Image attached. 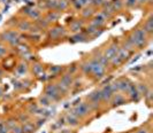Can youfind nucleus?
Masks as SVG:
<instances>
[{
	"mask_svg": "<svg viewBox=\"0 0 153 133\" xmlns=\"http://www.w3.org/2000/svg\"><path fill=\"white\" fill-rule=\"evenodd\" d=\"M128 38H129V40L131 41V44L134 45L135 48L142 49V48H144V47L146 46V44H147L150 37H149V35L142 29V26H137L136 29H134V30L129 33Z\"/></svg>",
	"mask_w": 153,
	"mask_h": 133,
	"instance_id": "f257e3e1",
	"label": "nucleus"
},
{
	"mask_svg": "<svg viewBox=\"0 0 153 133\" xmlns=\"http://www.w3.org/2000/svg\"><path fill=\"white\" fill-rule=\"evenodd\" d=\"M89 61H90V64H91V76L96 80L101 79L105 76V73H106V67H104L102 64H100L94 57L90 59Z\"/></svg>",
	"mask_w": 153,
	"mask_h": 133,
	"instance_id": "f03ea898",
	"label": "nucleus"
},
{
	"mask_svg": "<svg viewBox=\"0 0 153 133\" xmlns=\"http://www.w3.org/2000/svg\"><path fill=\"white\" fill-rule=\"evenodd\" d=\"M91 111H92L91 107H90V104H89L88 102H79V103L76 104V106L73 108V110H71V112H73L76 117L79 118V119L86 117Z\"/></svg>",
	"mask_w": 153,
	"mask_h": 133,
	"instance_id": "7ed1b4c3",
	"label": "nucleus"
},
{
	"mask_svg": "<svg viewBox=\"0 0 153 133\" xmlns=\"http://www.w3.org/2000/svg\"><path fill=\"white\" fill-rule=\"evenodd\" d=\"M44 95H46L52 102H56L61 99V93L59 92L56 84H48L45 86Z\"/></svg>",
	"mask_w": 153,
	"mask_h": 133,
	"instance_id": "20e7f679",
	"label": "nucleus"
},
{
	"mask_svg": "<svg viewBox=\"0 0 153 133\" xmlns=\"http://www.w3.org/2000/svg\"><path fill=\"white\" fill-rule=\"evenodd\" d=\"M100 102H102V98H101L100 90H94L93 92H91V93L88 95V103L90 104V107H91L92 110L98 108Z\"/></svg>",
	"mask_w": 153,
	"mask_h": 133,
	"instance_id": "39448f33",
	"label": "nucleus"
},
{
	"mask_svg": "<svg viewBox=\"0 0 153 133\" xmlns=\"http://www.w3.org/2000/svg\"><path fill=\"white\" fill-rule=\"evenodd\" d=\"M109 20L107 16L105 15L102 12H99V13H96L94 15L91 17V21H90V23L92 25H94V26H97V28H99V29H102L106 23H107V21Z\"/></svg>",
	"mask_w": 153,
	"mask_h": 133,
	"instance_id": "423d86ee",
	"label": "nucleus"
},
{
	"mask_svg": "<svg viewBox=\"0 0 153 133\" xmlns=\"http://www.w3.org/2000/svg\"><path fill=\"white\" fill-rule=\"evenodd\" d=\"M20 37V33L17 30H5L0 33V41L1 43H10L12 40Z\"/></svg>",
	"mask_w": 153,
	"mask_h": 133,
	"instance_id": "0eeeda50",
	"label": "nucleus"
},
{
	"mask_svg": "<svg viewBox=\"0 0 153 133\" xmlns=\"http://www.w3.org/2000/svg\"><path fill=\"white\" fill-rule=\"evenodd\" d=\"M48 33H50V38L51 39H60L61 37L66 36L67 31H66V29L63 26H61V25H55V26H53L48 31Z\"/></svg>",
	"mask_w": 153,
	"mask_h": 133,
	"instance_id": "6e6552de",
	"label": "nucleus"
},
{
	"mask_svg": "<svg viewBox=\"0 0 153 133\" xmlns=\"http://www.w3.org/2000/svg\"><path fill=\"white\" fill-rule=\"evenodd\" d=\"M126 94H127L128 99H129L130 101H134V102H138L140 100V98H142L139 92L137 91L136 84H134V83H131V85L129 86V88H128V91L126 92Z\"/></svg>",
	"mask_w": 153,
	"mask_h": 133,
	"instance_id": "1a4fd4ad",
	"label": "nucleus"
},
{
	"mask_svg": "<svg viewBox=\"0 0 153 133\" xmlns=\"http://www.w3.org/2000/svg\"><path fill=\"white\" fill-rule=\"evenodd\" d=\"M119 49H120V46L117 45V44H115V43H113V44H111L109 46L102 52V54H104V56L107 59L108 61H111L113 57H114L115 55L117 54V52H119Z\"/></svg>",
	"mask_w": 153,
	"mask_h": 133,
	"instance_id": "9d476101",
	"label": "nucleus"
},
{
	"mask_svg": "<svg viewBox=\"0 0 153 133\" xmlns=\"http://www.w3.org/2000/svg\"><path fill=\"white\" fill-rule=\"evenodd\" d=\"M100 93H101V98H102V102H109L111 99L113 98L114 95V92L111 87V84H107L105 86H102L100 88Z\"/></svg>",
	"mask_w": 153,
	"mask_h": 133,
	"instance_id": "9b49d317",
	"label": "nucleus"
},
{
	"mask_svg": "<svg viewBox=\"0 0 153 133\" xmlns=\"http://www.w3.org/2000/svg\"><path fill=\"white\" fill-rule=\"evenodd\" d=\"M84 29V21L83 18L82 20H74L69 23V31L73 32V33H77V32H81Z\"/></svg>",
	"mask_w": 153,
	"mask_h": 133,
	"instance_id": "f8f14e48",
	"label": "nucleus"
},
{
	"mask_svg": "<svg viewBox=\"0 0 153 133\" xmlns=\"http://www.w3.org/2000/svg\"><path fill=\"white\" fill-rule=\"evenodd\" d=\"M69 40L71 41V43H85V41H90L92 40L84 31H81V32H77V33H74Z\"/></svg>",
	"mask_w": 153,
	"mask_h": 133,
	"instance_id": "ddd939ff",
	"label": "nucleus"
},
{
	"mask_svg": "<svg viewBox=\"0 0 153 133\" xmlns=\"http://www.w3.org/2000/svg\"><path fill=\"white\" fill-rule=\"evenodd\" d=\"M59 83L62 84L65 87H67L68 90H70V87L74 85V76L70 75L69 72H66L61 76V78L59 80Z\"/></svg>",
	"mask_w": 153,
	"mask_h": 133,
	"instance_id": "4468645a",
	"label": "nucleus"
},
{
	"mask_svg": "<svg viewBox=\"0 0 153 133\" xmlns=\"http://www.w3.org/2000/svg\"><path fill=\"white\" fill-rule=\"evenodd\" d=\"M109 103H112V107L115 108V107H119V106H122L126 103V96L121 93H115L113 95V98L111 99Z\"/></svg>",
	"mask_w": 153,
	"mask_h": 133,
	"instance_id": "2eb2a0df",
	"label": "nucleus"
},
{
	"mask_svg": "<svg viewBox=\"0 0 153 133\" xmlns=\"http://www.w3.org/2000/svg\"><path fill=\"white\" fill-rule=\"evenodd\" d=\"M142 29L149 35V37H151L153 33V17L152 15H150L142 25Z\"/></svg>",
	"mask_w": 153,
	"mask_h": 133,
	"instance_id": "dca6fc26",
	"label": "nucleus"
},
{
	"mask_svg": "<svg viewBox=\"0 0 153 133\" xmlns=\"http://www.w3.org/2000/svg\"><path fill=\"white\" fill-rule=\"evenodd\" d=\"M96 8H93L92 6H86V7L82 8L79 12H81V17L83 18V20H89V18H91L92 16L96 14Z\"/></svg>",
	"mask_w": 153,
	"mask_h": 133,
	"instance_id": "f3484780",
	"label": "nucleus"
},
{
	"mask_svg": "<svg viewBox=\"0 0 153 133\" xmlns=\"http://www.w3.org/2000/svg\"><path fill=\"white\" fill-rule=\"evenodd\" d=\"M65 121H66V123L70 126H77L79 124V118L76 117L73 112H71V110L68 111V114L66 115V117H65Z\"/></svg>",
	"mask_w": 153,
	"mask_h": 133,
	"instance_id": "a211bd4d",
	"label": "nucleus"
},
{
	"mask_svg": "<svg viewBox=\"0 0 153 133\" xmlns=\"http://www.w3.org/2000/svg\"><path fill=\"white\" fill-rule=\"evenodd\" d=\"M119 80V88H120V93H126L128 91L129 86L131 85V82L128 78L123 77V78L117 79Z\"/></svg>",
	"mask_w": 153,
	"mask_h": 133,
	"instance_id": "6ab92c4d",
	"label": "nucleus"
},
{
	"mask_svg": "<svg viewBox=\"0 0 153 133\" xmlns=\"http://www.w3.org/2000/svg\"><path fill=\"white\" fill-rule=\"evenodd\" d=\"M59 17H60V13H59L58 10H50V12L45 15V18L47 20V22H48L50 24L58 22Z\"/></svg>",
	"mask_w": 153,
	"mask_h": 133,
	"instance_id": "aec40b11",
	"label": "nucleus"
},
{
	"mask_svg": "<svg viewBox=\"0 0 153 133\" xmlns=\"http://www.w3.org/2000/svg\"><path fill=\"white\" fill-rule=\"evenodd\" d=\"M32 24L29 22V21H27V20H22V21H20L19 24H17V31L19 32H28L30 31V28Z\"/></svg>",
	"mask_w": 153,
	"mask_h": 133,
	"instance_id": "412c9836",
	"label": "nucleus"
},
{
	"mask_svg": "<svg viewBox=\"0 0 153 133\" xmlns=\"http://www.w3.org/2000/svg\"><path fill=\"white\" fill-rule=\"evenodd\" d=\"M15 72L19 77H22L24 75H27V73H28V64L25 62H21L16 67Z\"/></svg>",
	"mask_w": 153,
	"mask_h": 133,
	"instance_id": "4be33fe9",
	"label": "nucleus"
},
{
	"mask_svg": "<svg viewBox=\"0 0 153 133\" xmlns=\"http://www.w3.org/2000/svg\"><path fill=\"white\" fill-rule=\"evenodd\" d=\"M31 70H32L35 76H40V73L44 71V67H43L42 63L35 62L32 63V65H31Z\"/></svg>",
	"mask_w": 153,
	"mask_h": 133,
	"instance_id": "5701e85b",
	"label": "nucleus"
},
{
	"mask_svg": "<svg viewBox=\"0 0 153 133\" xmlns=\"http://www.w3.org/2000/svg\"><path fill=\"white\" fill-rule=\"evenodd\" d=\"M35 24L38 26L40 30H45V29H47L48 26H50V23L47 22V20H46L45 17H39V18H37L36 20V22H35Z\"/></svg>",
	"mask_w": 153,
	"mask_h": 133,
	"instance_id": "b1692460",
	"label": "nucleus"
},
{
	"mask_svg": "<svg viewBox=\"0 0 153 133\" xmlns=\"http://www.w3.org/2000/svg\"><path fill=\"white\" fill-rule=\"evenodd\" d=\"M28 16L30 17L31 20L36 21L37 18H39V17L42 16V12H40V9H36V8H29Z\"/></svg>",
	"mask_w": 153,
	"mask_h": 133,
	"instance_id": "393cba45",
	"label": "nucleus"
},
{
	"mask_svg": "<svg viewBox=\"0 0 153 133\" xmlns=\"http://www.w3.org/2000/svg\"><path fill=\"white\" fill-rule=\"evenodd\" d=\"M69 0H58V7L56 10L58 12H65L67 8L69 7Z\"/></svg>",
	"mask_w": 153,
	"mask_h": 133,
	"instance_id": "a878e982",
	"label": "nucleus"
},
{
	"mask_svg": "<svg viewBox=\"0 0 153 133\" xmlns=\"http://www.w3.org/2000/svg\"><path fill=\"white\" fill-rule=\"evenodd\" d=\"M112 6L114 8L115 12H120L124 8V4H123V0H112L111 1Z\"/></svg>",
	"mask_w": 153,
	"mask_h": 133,
	"instance_id": "bb28decb",
	"label": "nucleus"
},
{
	"mask_svg": "<svg viewBox=\"0 0 153 133\" xmlns=\"http://www.w3.org/2000/svg\"><path fill=\"white\" fill-rule=\"evenodd\" d=\"M136 87H137V91L139 92L140 96H144V95L146 94V92L149 91V88H150V86L146 85L145 83H139V84L136 85Z\"/></svg>",
	"mask_w": 153,
	"mask_h": 133,
	"instance_id": "cd10ccee",
	"label": "nucleus"
},
{
	"mask_svg": "<svg viewBox=\"0 0 153 133\" xmlns=\"http://www.w3.org/2000/svg\"><path fill=\"white\" fill-rule=\"evenodd\" d=\"M38 103H39V106H42V107H48L51 103H52V101L46 96V95H40L38 98Z\"/></svg>",
	"mask_w": 153,
	"mask_h": 133,
	"instance_id": "c85d7f7f",
	"label": "nucleus"
},
{
	"mask_svg": "<svg viewBox=\"0 0 153 133\" xmlns=\"http://www.w3.org/2000/svg\"><path fill=\"white\" fill-rule=\"evenodd\" d=\"M22 131L23 133H32L35 131V125L30 122H27V123L22 124Z\"/></svg>",
	"mask_w": 153,
	"mask_h": 133,
	"instance_id": "c756f323",
	"label": "nucleus"
},
{
	"mask_svg": "<svg viewBox=\"0 0 153 133\" xmlns=\"http://www.w3.org/2000/svg\"><path fill=\"white\" fill-rule=\"evenodd\" d=\"M123 4H124V7L130 9L137 6V0H123Z\"/></svg>",
	"mask_w": 153,
	"mask_h": 133,
	"instance_id": "7c9ffc66",
	"label": "nucleus"
},
{
	"mask_svg": "<svg viewBox=\"0 0 153 133\" xmlns=\"http://www.w3.org/2000/svg\"><path fill=\"white\" fill-rule=\"evenodd\" d=\"M63 70V68H62L61 65H52L51 68H50V71H51V73L52 75H58V73H60L61 71Z\"/></svg>",
	"mask_w": 153,
	"mask_h": 133,
	"instance_id": "2f4dec72",
	"label": "nucleus"
},
{
	"mask_svg": "<svg viewBox=\"0 0 153 133\" xmlns=\"http://www.w3.org/2000/svg\"><path fill=\"white\" fill-rule=\"evenodd\" d=\"M17 124H19V123H17V119H15V118H9L7 122H6V125L8 126L9 130H12V129H13L14 126L17 125Z\"/></svg>",
	"mask_w": 153,
	"mask_h": 133,
	"instance_id": "473e14b6",
	"label": "nucleus"
},
{
	"mask_svg": "<svg viewBox=\"0 0 153 133\" xmlns=\"http://www.w3.org/2000/svg\"><path fill=\"white\" fill-rule=\"evenodd\" d=\"M7 52H8L7 46H5V45H4V43H1V41H0V59H1V57H4L5 55L7 54Z\"/></svg>",
	"mask_w": 153,
	"mask_h": 133,
	"instance_id": "72a5a7b5",
	"label": "nucleus"
},
{
	"mask_svg": "<svg viewBox=\"0 0 153 133\" xmlns=\"http://www.w3.org/2000/svg\"><path fill=\"white\" fill-rule=\"evenodd\" d=\"M111 87H112V90H113L114 94L120 93V88H119V80H117V79L114 80L113 83H111Z\"/></svg>",
	"mask_w": 153,
	"mask_h": 133,
	"instance_id": "f704fd0d",
	"label": "nucleus"
},
{
	"mask_svg": "<svg viewBox=\"0 0 153 133\" xmlns=\"http://www.w3.org/2000/svg\"><path fill=\"white\" fill-rule=\"evenodd\" d=\"M105 0H91V4L90 6H92L93 8H97V7H101V5L104 4Z\"/></svg>",
	"mask_w": 153,
	"mask_h": 133,
	"instance_id": "c9c22d12",
	"label": "nucleus"
},
{
	"mask_svg": "<svg viewBox=\"0 0 153 133\" xmlns=\"http://www.w3.org/2000/svg\"><path fill=\"white\" fill-rule=\"evenodd\" d=\"M77 63H73L71 65H69L70 68H68V72L70 73V75H74L75 72L77 71V69H78V67H76Z\"/></svg>",
	"mask_w": 153,
	"mask_h": 133,
	"instance_id": "e433bc0d",
	"label": "nucleus"
},
{
	"mask_svg": "<svg viewBox=\"0 0 153 133\" xmlns=\"http://www.w3.org/2000/svg\"><path fill=\"white\" fill-rule=\"evenodd\" d=\"M0 133H9V129L6 123H0Z\"/></svg>",
	"mask_w": 153,
	"mask_h": 133,
	"instance_id": "4c0bfd02",
	"label": "nucleus"
},
{
	"mask_svg": "<svg viewBox=\"0 0 153 133\" xmlns=\"http://www.w3.org/2000/svg\"><path fill=\"white\" fill-rule=\"evenodd\" d=\"M12 133H23V131H22V125L17 124L16 126H14V127L12 129Z\"/></svg>",
	"mask_w": 153,
	"mask_h": 133,
	"instance_id": "58836bf2",
	"label": "nucleus"
},
{
	"mask_svg": "<svg viewBox=\"0 0 153 133\" xmlns=\"http://www.w3.org/2000/svg\"><path fill=\"white\" fill-rule=\"evenodd\" d=\"M19 122L22 123V124L27 123V122H29V116H28V115H21L20 118H19Z\"/></svg>",
	"mask_w": 153,
	"mask_h": 133,
	"instance_id": "ea45409f",
	"label": "nucleus"
},
{
	"mask_svg": "<svg viewBox=\"0 0 153 133\" xmlns=\"http://www.w3.org/2000/svg\"><path fill=\"white\" fill-rule=\"evenodd\" d=\"M23 87H24V85H23L22 82H14V88H16V90H22Z\"/></svg>",
	"mask_w": 153,
	"mask_h": 133,
	"instance_id": "a19ab883",
	"label": "nucleus"
},
{
	"mask_svg": "<svg viewBox=\"0 0 153 133\" xmlns=\"http://www.w3.org/2000/svg\"><path fill=\"white\" fill-rule=\"evenodd\" d=\"M136 133H150V131L147 129H145V127H140V129H138L137 131H136Z\"/></svg>",
	"mask_w": 153,
	"mask_h": 133,
	"instance_id": "79ce46f5",
	"label": "nucleus"
},
{
	"mask_svg": "<svg viewBox=\"0 0 153 133\" xmlns=\"http://www.w3.org/2000/svg\"><path fill=\"white\" fill-rule=\"evenodd\" d=\"M1 94H2V90H1V87H0V96H1Z\"/></svg>",
	"mask_w": 153,
	"mask_h": 133,
	"instance_id": "37998d69",
	"label": "nucleus"
},
{
	"mask_svg": "<svg viewBox=\"0 0 153 133\" xmlns=\"http://www.w3.org/2000/svg\"><path fill=\"white\" fill-rule=\"evenodd\" d=\"M0 75H1V71H0ZM0 77H1V76H0Z\"/></svg>",
	"mask_w": 153,
	"mask_h": 133,
	"instance_id": "c03bdc74",
	"label": "nucleus"
}]
</instances>
